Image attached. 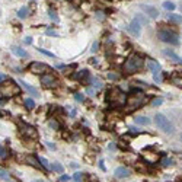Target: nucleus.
I'll return each instance as SVG.
<instances>
[{
	"label": "nucleus",
	"mask_w": 182,
	"mask_h": 182,
	"mask_svg": "<svg viewBox=\"0 0 182 182\" xmlns=\"http://www.w3.org/2000/svg\"><path fill=\"white\" fill-rule=\"evenodd\" d=\"M143 66H144V60L139 54L133 53V54L128 55V58L124 63V72L127 73V74H133V73L141 70Z\"/></svg>",
	"instance_id": "obj_1"
},
{
	"label": "nucleus",
	"mask_w": 182,
	"mask_h": 182,
	"mask_svg": "<svg viewBox=\"0 0 182 182\" xmlns=\"http://www.w3.org/2000/svg\"><path fill=\"white\" fill-rule=\"evenodd\" d=\"M19 93H21V87L13 80H7L0 85V98L6 99V98H10V96H15Z\"/></svg>",
	"instance_id": "obj_2"
},
{
	"label": "nucleus",
	"mask_w": 182,
	"mask_h": 182,
	"mask_svg": "<svg viewBox=\"0 0 182 182\" xmlns=\"http://www.w3.org/2000/svg\"><path fill=\"white\" fill-rule=\"evenodd\" d=\"M143 102H144V93H141L140 90H134V93L131 95V96H128L127 98V111L130 112V111H133V109H137L140 108L141 105H143Z\"/></svg>",
	"instance_id": "obj_3"
},
{
	"label": "nucleus",
	"mask_w": 182,
	"mask_h": 182,
	"mask_svg": "<svg viewBox=\"0 0 182 182\" xmlns=\"http://www.w3.org/2000/svg\"><path fill=\"white\" fill-rule=\"evenodd\" d=\"M108 99L111 101L112 107H122L125 102H127V98H125V93L121 90V89H111L108 93Z\"/></svg>",
	"instance_id": "obj_4"
},
{
	"label": "nucleus",
	"mask_w": 182,
	"mask_h": 182,
	"mask_svg": "<svg viewBox=\"0 0 182 182\" xmlns=\"http://www.w3.org/2000/svg\"><path fill=\"white\" fill-rule=\"evenodd\" d=\"M154 121H156V125L166 134H172L173 133V125L172 122L163 115V114H156L154 115Z\"/></svg>",
	"instance_id": "obj_5"
},
{
	"label": "nucleus",
	"mask_w": 182,
	"mask_h": 182,
	"mask_svg": "<svg viewBox=\"0 0 182 182\" xmlns=\"http://www.w3.org/2000/svg\"><path fill=\"white\" fill-rule=\"evenodd\" d=\"M157 36L160 41L163 42H168V44H172V45H178L179 44V39H178V35L171 32V31H165V29H160L157 32Z\"/></svg>",
	"instance_id": "obj_6"
},
{
	"label": "nucleus",
	"mask_w": 182,
	"mask_h": 182,
	"mask_svg": "<svg viewBox=\"0 0 182 182\" xmlns=\"http://www.w3.org/2000/svg\"><path fill=\"white\" fill-rule=\"evenodd\" d=\"M19 134L23 137V139H36L38 137V133H36V128L32 125H28V124H21V130H19Z\"/></svg>",
	"instance_id": "obj_7"
},
{
	"label": "nucleus",
	"mask_w": 182,
	"mask_h": 182,
	"mask_svg": "<svg viewBox=\"0 0 182 182\" xmlns=\"http://www.w3.org/2000/svg\"><path fill=\"white\" fill-rule=\"evenodd\" d=\"M29 70L34 73V74H42V73H47L50 69H48V66H47V64H44V63L34 61V63H31V64H29Z\"/></svg>",
	"instance_id": "obj_8"
},
{
	"label": "nucleus",
	"mask_w": 182,
	"mask_h": 182,
	"mask_svg": "<svg viewBox=\"0 0 182 182\" xmlns=\"http://www.w3.org/2000/svg\"><path fill=\"white\" fill-rule=\"evenodd\" d=\"M128 31H130V34H133V35L139 36L141 34V25L134 19V21H131V23L128 25Z\"/></svg>",
	"instance_id": "obj_9"
},
{
	"label": "nucleus",
	"mask_w": 182,
	"mask_h": 182,
	"mask_svg": "<svg viewBox=\"0 0 182 182\" xmlns=\"http://www.w3.org/2000/svg\"><path fill=\"white\" fill-rule=\"evenodd\" d=\"M140 7H141V10H144L146 13L150 16V18H157V15H159V12H157V9L156 7H153V6H147V4H140Z\"/></svg>",
	"instance_id": "obj_10"
},
{
	"label": "nucleus",
	"mask_w": 182,
	"mask_h": 182,
	"mask_svg": "<svg viewBox=\"0 0 182 182\" xmlns=\"http://www.w3.org/2000/svg\"><path fill=\"white\" fill-rule=\"evenodd\" d=\"M41 83L44 85V86H54L55 85V77L54 76H51V74H44L42 77H41Z\"/></svg>",
	"instance_id": "obj_11"
},
{
	"label": "nucleus",
	"mask_w": 182,
	"mask_h": 182,
	"mask_svg": "<svg viewBox=\"0 0 182 182\" xmlns=\"http://www.w3.org/2000/svg\"><path fill=\"white\" fill-rule=\"evenodd\" d=\"M127 176H130V169H127L124 166H119V168L115 169V178L122 179V178H127Z\"/></svg>",
	"instance_id": "obj_12"
},
{
	"label": "nucleus",
	"mask_w": 182,
	"mask_h": 182,
	"mask_svg": "<svg viewBox=\"0 0 182 182\" xmlns=\"http://www.w3.org/2000/svg\"><path fill=\"white\" fill-rule=\"evenodd\" d=\"M19 85H22V86H23V87H25L29 93H32L34 96H38V93H39V92H38V89L32 87V86H31V85H28V83H25L23 80H19Z\"/></svg>",
	"instance_id": "obj_13"
},
{
	"label": "nucleus",
	"mask_w": 182,
	"mask_h": 182,
	"mask_svg": "<svg viewBox=\"0 0 182 182\" xmlns=\"http://www.w3.org/2000/svg\"><path fill=\"white\" fill-rule=\"evenodd\" d=\"M147 69L154 73V72H159V70H160V66H159V63L154 61V60H147Z\"/></svg>",
	"instance_id": "obj_14"
},
{
	"label": "nucleus",
	"mask_w": 182,
	"mask_h": 182,
	"mask_svg": "<svg viewBox=\"0 0 182 182\" xmlns=\"http://www.w3.org/2000/svg\"><path fill=\"white\" fill-rule=\"evenodd\" d=\"M12 53L15 54V55H18V57H28V53L25 51V50H22V48H19V47H12Z\"/></svg>",
	"instance_id": "obj_15"
},
{
	"label": "nucleus",
	"mask_w": 182,
	"mask_h": 182,
	"mask_svg": "<svg viewBox=\"0 0 182 182\" xmlns=\"http://www.w3.org/2000/svg\"><path fill=\"white\" fill-rule=\"evenodd\" d=\"M163 54L166 55V57H169V58H172L175 63H181V58L173 53V51H171V50H163Z\"/></svg>",
	"instance_id": "obj_16"
},
{
	"label": "nucleus",
	"mask_w": 182,
	"mask_h": 182,
	"mask_svg": "<svg viewBox=\"0 0 182 182\" xmlns=\"http://www.w3.org/2000/svg\"><path fill=\"white\" fill-rule=\"evenodd\" d=\"M134 121H136V124H140V125H149L150 124V119L147 117H141V115L140 117H136Z\"/></svg>",
	"instance_id": "obj_17"
},
{
	"label": "nucleus",
	"mask_w": 182,
	"mask_h": 182,
	"mask_svg": "<svg viewBox=\"0 0 182 182\" xmlns=\"http://www.w3.org/2000/svg\"><path fill=\"white\" fill-rule=\"evenodd\" d=\"M26 162H28V163H31L32 166H35V168H38V169L41 168V163H39V162H38L36 159H34L32 156H28V157H26Z\"/></svg>",
	"instance_id": "obj_18"
},
{
	"label": "nucleus",
	"mask_w": 182,
	"mask_h": 182,
	"mask_svg": "<svg viewBox=\"0 0 182 182\" xmlns=\"http://www.w3.org/2000/svg\"><path fill=\"white\" fill-rule=\"evenodd\" d=\"M18 16H19L21 19H25V18L28 16V7H25V6H23V7H21V9H19V12H18Z\"/></svg>",
	"instance_id": "obj_19"
},
{
	"label": "nucleus",
	"mask_w": 182,
	"mask_h": 182,
	"mask_svg": "<svg viewBox=\"0 0 182 182\" xmlns=\"http://www.w3.org/2000/svg\"><path fill=\"white\" fill-rule=\"evenodd\" d=\"M90 83L93 85V87H102V86H104V83H102L98 77H90Z\"/></svg>",
	"instance_id": "obj_20"
},
{
	"label": "nucleus",
	"mask_w": 182,
	"mask_h": 182,
	"mask_svg": "<svg viewBox=\"0 0 182 182\" xmlns=\"http://www.w3.org/2000/svg\"><path fill=\"white\" fill-rule=\"evenodd\" d=\"M87 74H89V73L86 72V70H80V72H77V73H76V74H74L73 77H74L76 80H82V79H83V77H86Z\"/></svg>",
	"instance_id": "obj_21"
},
{
	"label": "nucleus",
	"mask_w": 182,
	"mask_h": 182,
	"mask_svg": "<svg viewBox=\"0 0 182 182\" xmlns=\"http://www.w3.org/2000/svg\"><path fill=\"white\" fill-rule=\"evenodd\" d=\"M38 162L42 165V168H45V169H50L51 166H50V163H48V160L45 159V157H42V156H39L38 157Z\"/></svg>",
	"instance_id": "obj_22"
},
{
	"label": "nucleus",
	"mask_w": 182,
	"mask_h": 182,
	"mask_svg": "<svg viewBox=\"0 0 182 182\" xmlns=\"http://www.w3.org/2000/svg\"><path fill=\"white\" fill-rule=\"evenodd\" d=\"M25 107H26L28 109L35 108V102H34V99H31V98H26V99H25Z\"/></svg>",
	"instance_id": "obj_23"
},
{
	"label": "nucleus",
	"mask_w": 182,
	"mask_h": 182,
	"mask_svg": "<svg viewBox=\"0 0 182 182\" xmlns=\"http://www.w3.org/2000/svg\"><path fill=\"white\" fill-rule=\"evenodd\" d=\"M169 19L172 22H175V23H181L182 22V16H179V15H169Z\"/></svg>",
	"instance_id": "obj_24"
},
{
	"label": "nucleus",
	"mask_w": 182,
	"mask_h": 182,
	"mask_svg": "<svg viewBox=\"0 0 182 182\" xmlns=\"http://www.w3.org/2000/svg\"><path fill=\"white\" fill-rule=\"evenodd\" d=\"M163 7L166 9V10H175V3H172V1H165L163 3Z\"/></svg>",
	"instance_id": "obj_25"
},
{
	"label": "nucleus",
	"mask_w": 182,
	"mask_h": 182,
	"mask_svg": "<svg viewBox=\"0 0 182 182\" xmlns=\"http://www.w3.org/2000/svg\"><path fill=\"white\" fill-rule=\"evenodd\" d=\"M153 80H154V83H160V82H162V74H160V70L153 73Z\"/></svg>",
	"instance_id": "obj_26"
},
{
	"label": "nucleus",
	"mask_w": 182,
	"mask_h": 182,
	"mask_svg": "<svg viewBox=\"0 0 182 182\" xmlns=\"http://www.w3.org/2000/svg\"><path fill=\"white\" fill-rule=\"evenodd\" d=\"M51 169H54L55 172H58V173H61L63 172V166L60 165V163H54V165H51Z\"/></svg>",
	"instance_id": "obj_27"
},
{
	"label": "nucleus",
	"mask_w": 182,
	"mask_h": 182,
	"mask_svg": "<svg viewBox=\"0 0 182 182\" xmlns=\"http://www.w3.org/2000/svg\"><path fill=\"white\" fill-rule=\"evenodd\" d=\"M48 15H50V18H51L54 22H58V16L55 15V12H54L53 9H50V10H48Z\"/></svg>",
	"instance_id": "obj_28"
},
{
	"label": "nucleus",
	"mask_w": 182,
	"mask_h": 182,
	"mask_svg": "<svg viewBox=\"0 0 182 182\" xmlns=\"http://www.w3.org/2000/svg\"><path fill=\"white\" fill-rule=\"evenodd\" d=\"M136 21L141 25V23H146V22H147V18H144L143 15H137V16H136Z\"/></svg>",
	"instance_id": "obj_29"
},
{
	"label": "nucleus",
	"mask_w": 182,
	"mask_h": 182,
	"mask_svg": "<svg viewBox=\"0 0 182 182\" xmlns=\"http://www.w3.org/2000/svg\"><path fill=\"white\" fill-rule=\"evenodd\" d=\"M162 104H163V99H162V98H156V99L151 101V105H153V107H159V105H162Z\"/></svg>",
	"instance_id": "obj_30"
},
{
	"label": "nucleus",
	"mask_w": 182,
	"mask_h": 182,
	"mask_svg": "<svg viewBox=\"0 0 182 182\" xmlns=\"http://www.w3.org/2000/svg\"><path fill=\"white\" fill-rule=\"evenodd\" d=\"M41 54H44V55H48V57H53V58H55V55L53 54V53H50V51H47V50H42V48H39L38 50Z\"/></svg>",
	"instance_id": "obj_31"
},
{
	"label": "nucleus",
	"mask_w": 182,
	"mask_h": 182,
	"mask_svg": "<svg viewBox=\"0 0 182 182\" xmlns=\"http://www.w3.org/2000/svg\"><path fill=\"white\" fill-rule=\"evenodd\" d=\"M50 127L54 128V130H58V128H60V125H58L57 121H50Z\"/></svg>",
	"instance_id": "obj_32"
},
{
	"label": "nucleus",
	"mask_w": 182,
	"mask_h": 182,
	"mask_svg": "<svg viewBox=\"0 0 182 182\" xmlns=\"http://www.w3.org/2000/svg\"><path fill=\"white\" fill-rule=\"evenodd\" d=\"M73 181L74 182H82V173H74V176H73Z\"/></svg>",
	"instance_id": "obj_33"
},
{
	"label": "nucleus",
	"mask_w": 182,
	"mask_h": 182,
	"mask_svg": "<svg viewBox=\"0 0 182 182\" xmlns=\"http://www.w3.org/2000/svg\"><path fill=\"white\" fill-rule=\"evenodd\" d=\"M6 156H7V151H6V149L0 146V157H1V159H4Z\"/></svg>",
	"instance_id": "obj_34"
},
{
	"label": "nucleus",
	"mask_w": 182,
	"mask_h": 182,
	"mask_svg": "<svg viewBox=\"0 0 182 182\" xmlns=\"http://www.w3.org/2000/svg\"><path fill=\"white\" fill-rule=\"evenodd\" d=\"M0 178H3V179H7V178H9L7 172H6V171H3V169H0Z\"/></svg>",
	"instance_id": "obj_35"
},
{
	"label": "nucleus",
	"mask_w": 182,
	"mask_h": 182,
	"mask_svg": "<svg viewBox=\"0 0 182 182\" xmlns=\"http://www.w3.org/2000/svg\"><path fill=\"white\" fill-rule=\"evenodd\" d=\"M74 99L79 101V102H82V101H83V95H82V93H74Z\"/></svg>",
	"instance_id": "obj_36"
},
{
	"label": "nucleus",
	"mask_w": 182,
	"mask_h": 182,
	"mask_svg": "<svg viewBox=\"0 0 182 182\" xmlns=\"http://www.w3.org/2000/svg\"><path fill=\"white\" fill-rule=\"evenodd\" d=\"M73 69H74V64L69 66V67H66V69H64V74H70V72H72Z\"/></svg>",
	"instance_id": "obj_37"
},
{
	"label": "nucleus",
	"mask_w": 182,
	"mask_h": 182,
	"mask_svg": "<svg viewBox=\"0 0 182 182\" xmlns=\"http://www.w3.org/2000/svg\"><path fill=\"white\" fill-rule=\"evenodd\" d=\"M171 163H172L171 159H163V160H162V165H163V166H168V165H171Z\"/></svg>",
	"instance_id": "obj_38"
},
{
	"label": "nucleus",
	"mask_w": 182,
	"mask_h": 182,
	"mask_svg": "<svg viewBox=\"0 0 182 182\" xmlns=\"http://www.w3.org/2000/svg\"><path fill=\"white\" fill-rule=\"evenodd\" d=\"M60 181L61 182H69L70 181V176H69V175H63V176L60 178Z\"/></svg>",
	"instance_id": "obj_39"
},
{
	"label": "nucleus",
	"mask_w": 182,
	"mask_h": 182,
	"mask_svg": "<svg viewBox=\"0 0 182 182\" xmlns=\"http://www.w3.org/2000/svg\"><path fill=\"white\" fill-rule=\"evenodd\" d=\"M47 35H51V36H57V32L53 31V29H47Z\"/></svg>",
	"instance_id": "obj_40"
},
{
	"label": "nucleus",
	"mask_w": 182,
	"mask_h": 182,
	"mask_svg": "<svg viewBox=\"0 0 182 182\" xmlns=\"http://www.w3.org/2000/svg\"><path fill=\"white\" fill-rule=\"evenodd\" d=\"M104 18H105V16H104V12H99V10H98V12H96V19H104Z\"/></svg>",
	"instance_id": "obj_41"
},
{
	"label": "nucleus",
	"mask_w": 182,
	"mask_h": 182,
	"mask_svg": "<svg viewBox=\"0 0 182 182\" xmlns=\"http://www.w3.org/2000/svg\"><path fill=\"white\" fill-rule=\"evenodd\" d=\"M108 77L111 79V80H117V79H118V76H117V74H114V73H109Z\"/></svg>",
	"instance_id": "obj_42"
},
{
	"label": "nucleus",
	"mask_w": 182,
	"mask_h": 182,
	"mask_svg": "<svg viewBox=\"0 0 182 182\" xmlns=\"http://www.w3.org/2000/svg\"><path fill=\"white\" fill-rule=\"evenodd\" d=\"M4 80H7V76L6 74H0V82H4Z\"/></svg>",
	"instance_id": "obj_43"
},
{
	"label": "nucleus",
	"mask_w": 182,
	"mask_h": 182,
	"mask_svg": "<svg viewBox=\"0 0 182 182\" xmlns=\"http://www.w3.org/2000/svg\"><path fill=\"white\" fill-rule=\"evenodd\" d=\"M92 51H98V42H95V44L92 45Z\"/></svg>",
	"instance_id": "obj_44"
},
{
	"label": "nucleus",
	"mask_w": 182,
	"mask_h": 182,
	"mask_svg": "<svg viewBox=\"0 0 182 182\" xmlns=\"http://www.w3.org/2000/svg\"><path fill=\"white\" fill-rule=\"evenodd\" d=\"M25 44H32V38H29V36H28V38L25 39Z\"/></svg>",
	"instance_id": "obj_45"
},
{
	"label": "nucleus",
	"mask_w": 182,
	"mask_h": 182,
	"mask_svg": "<svg viewBox=\"0 0 182 182\" xmlns=\"http://www.w3.org/2000/svg\"><path fill=\"white\" fill-rule=\"evenodd\" d=\"M87 93H89V95H93V89H92V87H87Z\"/></svg>",
	"instance_id": "obj_46"
},
{
	"label": "nucleus",
	"mask_w": 182,
	"mask_h": 182,
	"mask_svg": "<svg viewBox=\"0 0 182 182\" xmlns=\"http://www.w3.org/2000/svg\"><path fill=\"white\" fill-rule=\"evenodd\" d=\"M47 146H48L50 149H55V146H54V144H51V143H47Z\"/></svg>",
	"instance_id": "obj_47"
},
{
	"label": "nucleus",
	"mask_w": 182,
	"mask_h": 182,
	"mask_svg": "<svg viewBox=\"0 0 182 182\" xmlns=\"http://www.w3.org/2000/svg\"><path fill=\"white\" fill-rule=\"evenodd\" d=\"M181 12H182V4H181Z\"/></svg>",
	"instance_id": "obj_48"
},
{
	"label": "nucleus",
	"mask_w": 182,
	"mask_h": 182,
	"mask_svg": "<svg viewBox=\"0 0 182 182\" xmlns=\"http://www.w3.org/2000/svg\"><path fill=\"white\" fill-rule=\"evenodd\" d=\"M38 182H44V181H38Z\"/></svg>",
	"instance_id": "obj_49"
}]
</instances>
